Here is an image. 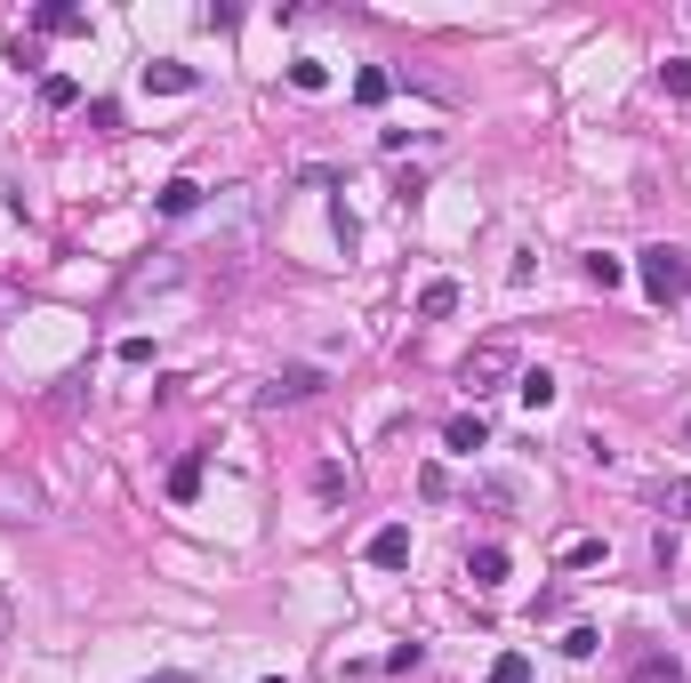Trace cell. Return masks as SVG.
<instances>
[{"label":"cell","instance_id":"6da1fadb","mask_svg":"<svg viewBox=\"0 0 691 683\" xmlns=\"http://www.w3.org/2000/svg\"><path fill=\"white\" fill-rule=\"evenodd\" d=\"M523 378V354H515V338H482L467 362H458V387H467V402L482 411V402H491L499 387H515Z\"/></svg>","mask_w":691,"mask_h":683},{"label":"cell","instance_id":"7a4b0ae2","mask_svg":"<svg viewBox=\"0 0 691 683\" xmlns=\"http://www.w3.org/2000/svg\"><path fill=\"white\" fill-rule=\"evenodd\" d=\"M635 273H644V290L659 298V306L691 298V249H683V242H651L644 258H635Z\"/></svg>","mask_w":691,"mask_h":683},{"label":"cell","instance_id":"3957f363","mask_svg":"<svg viewBox=\"0 0 691 683\" xmlns=\"http://www.w3.org/2000/svg\"><path fill=\"white\" fill-rule=\"evenodd\" d=\"M41 515H48V491L24 467H0V530H24V523H41Z\"/></svg>","mask_w":691,"mask_h":683},{"label":"cell","instance_id":"277c9868","mask_svg":"<svg viewBox=\"0 0 691 683\" xmlns=\"http://www.w3.org/2000/svg\"><path fill=\"white\" fill-rule=\"evenodd\" d=\"M363 555H370V571H402L411 563V523H378Z\"/></svg>","mask_w":691,"mask_h":683},{"label":"cell","instance_id":"5b68a950","mask_svg":"<svg viewBox=\"0 0 691 683\" xmlns=\"http://www.w3.org/2000/svg\"><path fill=\"white\" fill-rule=\"evenodd\" d=\"M137 81H145V97H186V89L201 81V72H193V65H177V57H153V65L137 72Z\"/></svg>","mask_w":691,"mask_h":683},{"label":"cell","instance_id":"8992f818","mask_svg":"<svg viewBox=\"0 0 691 683\" xmlns=\"http://www.w3.org/2000/svg\"><path fill=\"white\" fill-rule=\"evenodd\" d=\"M322 394V370L314 362H298V370H274V387H266V402L281 411V402H314Z\"/></svg>","mask_w":691,"mask_h":683},{"label":"cell","instance_id":"52a82bcc","mask_svg":"<svg viewBox=\"0 0 691 683\" xmlns=\"http://www.w3.org/2000/svg\"><path fill=\"white\" fill-rule=\"evenodd\" d=\"M443 443H450V450H467V459H475V450L491 443V418H482V411H458V418L443 426Z\"/></svg>","mask_w":691,"mask_h":683},{"label":"cell","instance_id":"ba28073f","mask_svg":"<svg viewBox=\"0 0 691 683\" xmlns=\"http://www.w3.org/2000/svg\"><path fill=\"white\" fill-rule=\"evenodd\" d=\"M627 683H683V660L676 651H644V660L627 668Z\"/></svg>","mask_w":691,"mask_h":683},{"label":"cell","instance_id":"9c48e42d","mask_svg":"<svg viewBox=\"0 0 691 683\" xmlns=\"http://www.w3.org/2000/svg\"><path fill=\"white\" fill-rule=\"evenodd\" d=\"M153 201H161V217H193V210H201V186H193V177H169Z\"/></svg>","mask_w":691,"mask_h":683},{"label":"cell","instance_id":"30bf717a","mask_svg":"<svg viewBox=\"0 0 691 683\" xmlns=\"http://www.w3.org/2000/svg\"><path fill=\"white\" fill-rule=\"evenodd\" d=\"M467 579H475V587H499V579H506V547H475L467 555Z\"/></svg>","mask_w":691,"mask_h":683},{"label":"cell","instance_id":"8fae6325","mask_svg":"<svg viewBox=\"0 0 691 683\" xmlns=\"http://www.w3.org/2000/svg\"><path fill=\"white\" fill-rule=\"evenodd\" d=\"M387 97H394V72H378V65L354 72V105H387Z\"/></svg>","mask_w":691,"mask_h":683},{"label":"cell","instance_id":"7c38bea8","mask_svg":"<svg viewBox=\"0 0 691 683\" xmlns=\"http://www.w3.org/2000/svg\"><path fill=\"white\" fill-rule=\"evenodd\" d=\"M33 24H41V33H89V16L73 9V0H48V9H41Z\"/></svg>","mask_w":691,"mask_h":683},{"label":"cell","instance_id":"4fadbf2b","mask_svg":"<svg viewBox=\"0 0 691 683\" xmlns=\"http://www.w3.org/2000/svg\"><path fill=\"white\" fill-rule=\"evenodd\" d=\"M169 499H177V507H193V499H201V450H193V459H177V474H169Z\"/></svg>","mask_w":691,"mask_h":683},{"label":"cell","instance_id":"5bb4252c","mask_svg":"<svg viewBox=\"0 0 691 683\" xmlns=\"http://www.w3.org/2000/svg\"><path fill=\"white\" fill-rule=\"evenodd\" d=\"M290 89H298V97H322V89H330V65H322V57H298V65H290Z\"/></svg>","mask_w":691,"mask_h":683},{"label":"cell","instance_id":"9a60e30c","mask_svg":"<svg viewBox=\"0 0 691 683\" xmlns=\"http://www.w3.org/2000/svg\"><path fill=\"white\" fill-rule=\"evenodd\" d=\"M515 394H523V411H547V402H555V378H547V370H523Z\"/></svg>","mask_w":691,"mask_h":683},{"label":"cell","instance_id":"2e32d148","mask_svg":"<svg viewBox=\"0 0 691 683\" xmlns=\"http://www.w3.org/2000/svg\"><path fill=\"white\" fill-rule=\"evenodd\" d=\"M450 306H458V282H426V290H419V314H426V322H443Z\"/></svg>","mask_w":691,"mask_h":683},{"label":"cell","instance_id":"e0dca14e","mask_svg":"<svg viewBox=\"0 0 691 683\" xmlns=\"http://www.w3.org/2000/svg\"><path fill=\"white\" fill-rule=\"evenodd\" d=\"M659 515L691 523V474H676V483H659Z\"/></svg>","mask_w":691,"mask_h":683},{"label":"cell","instance_id":"ac0fdd59","mask_svg":"<svg viewBox=\"0 0 691 683\" xmlns=\"http://www.w3.org/2000/svg\"><path fill=\"white\" fill-rule=\"evenodd\" d=\"M659 89H668L676 105H691V57H668V65H659Z\"/></svg>","mask_w":691,"mask_h":683},{"label":"cell","instance_id":"d6986e66","mask_svg":"<svg viewBox=\"0 0 691 683\" xmlns=\"http://www.w3.org/2000/svg\"><path fill=\"white\" fill-rule=\"evenodd\" d=\"M587 282H595V290H620V282H627V266L611 258V249H595V258H587Z\"/></svg>","mask_w":691,"mask_h":683},{"label":"cell","instance_id":"ffe728a7","mask_svg":"<svg viewBox=\"0 0 691 683\" xmlns=\"http://www.w3.org/2000/svg\"><path fill=\"white\" fill-rule=\"evenodd\" d=\"M562 571H587V563H603V539H562V555H555Z\"/></svg>","mask_w":691,"mask_h":683},{"label":"cell","instance_id":"44dd1931","mask_svg":"<svg viewBox=\"0 0 691 683\" xmlns=\"http://www.w3.org/2000/svg\"><path fill=\"white\" fill-rule=\"evenodd\" d=\"M491 683H531V651H499V660H491Z\"/></svg>","mask_w":691,"mask_h":683},{"label":"cell","instance_id":"7402d4cb","mask_svg":"<svg viewBox=\"0 0 691 683\" xmlns=\"http://www.w3.org/2000/svg\"><path fill=\"white\" fill-rule=\"evenodd\" d=\"M81 394H89V378H81V370H65L57 387H48V411H73V402H81Z\"/></svg>","mask_w":691,"mask_h":683},{"label":"cell","instance_id":"603a6c76","mask_svg":"<svg viewBox=\"0 0 691 683\" xmlns=\"http://www.w3.org/2000/svg\"><path fill=\"white\" fill-rule=\"evenodd\" d=\"M595 643H603L595 627H571V636H562V651H571V660H595Z\"/></svg>","mask_w":691,"mask_h":683},{"label":"cell","instance_id":"cb8c5ba5","mask_svg":"<svg viewBox=\"0 0 691 683\" xmlns=\"http://www.w3.org/2000/svg\"><path fill=\"white\" fill-rule=\"evenodd\" d=\"M475 499H482V507L499 515V507H515V483H475Z\"/></svg>","mask_w":691,"mask_h":683},{"label":"cell","instance_id":"d4e9b609","mask_svg":"<svg viewBox=\"0 0 691 683\" xmlns=\"http://www.w3.org/2000/svg\"><path fill=\"white\" fill-rule=\"evenodd\" d=\"M73 97H81V89H73V81H65V72H57V81H41V105H57V113H65V105H73Z\"/></svg>","mask_w":691,"mask_h":683},{"label":"cell","instance_id":"484cf974","mask_svg":"<svg viewBox=\"0 0 691 683\" xmlns=\"http://www.w3.org/2000/svg\"><path fill=\"white\" fill-rule=\"evenodd\" d=\"M9 636H16V603L0 595V643H9Z\"/></svg>","mask_w":691,"mask_h":683},{"label":"cell","instance_id":"4316f807","mask_svg":"<svg viewBox=\"0 0 691 683\" xmlns=\"http://www.w3.org/2000/svg\"><path fill=\"white\" fill-rule=\"evenodd\" d=\"M145 683H201V675H186V668H161V675H145Z\"/></svg>","mask_w":691,"mask_h":683},{"label":"cell","instance_id":"83f0119b","mask_svg":"<svg viewBox=\"0 0 691 683\" xmlns=\"http://www.w3.org/2000/svg\"><path fill=\"white\" fill-rule=\"evenodd\" d=\"M683 443H691V418H683Z\"/></svg>","mask_w":691,"mask_h":683}]
</instances>
